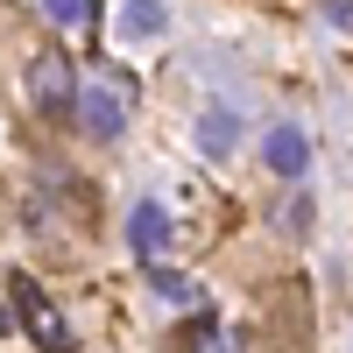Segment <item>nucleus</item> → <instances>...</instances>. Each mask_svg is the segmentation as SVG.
I'll return each instance as SVG.
<instances>
[{"label":"nucleus","instance_id":"f03ea898","mask_svg":"<svg viewBox=\"0 0 353 353\" xmlns=\"http://www.w3.org/2000/svg\"><path fill=\"white\" fill-rule=\"evenodd\" d=\"M28 99H36V113H50V121H71L78 106V71L64 50H43L36 64H28Z\"/></svg>","mask_w":353,"mask_h":353},{"label":"nucleus","instance_id":"7ed1b4c3","mask_svg":"<svg viewBox=\"0 0 353 353\" xmlns=\"http://www.w3.org/2000/svg\"><path fill=\"white\" fill-rule=\"evenodd\" d=\"M8 290H14V318L28 325V339H36L43 353H71V325H64V318H57V304L43 297V290L28 283V276H14Z\"/></svg>","mask_w":353,"mask_h":353},{"label":"nucleus","instance_id":"6e6552de","mask_svg":"<svg viewBox=\"0 0 353 353\" xmlns=\"http://www.w3.org/2000/svg\"><path fill=\"white\" fill-rule=\"evenodd\" d=\"M149 290H156L163 304H176V311H205V290L191 276H176V269H149Z\"/></svg>","mask_w":353,"mask_h":353},{"label":"nucleus","instance_id":"f8f14e48","mask_svg":"<svg viewBox=\"0 0 353 353\" xmlns=\"http://www.w3.org/2000/svg\"><path fill=\"white\" fill-rule=\"evenodd\" d=\"M325 28H339V36H353V0H325Z\"/></svg>","mask_w":353,"mask_h":353},{"label":"nucleus","instance_id":"20e7f679","mask_svg":"<svg viewBox=\"0 0 353 353\" xmlns=\"http://www.w3.org/2000/svg\"><path fill=\"white\" fill-rule=\"evenodd\" d=\"M261 156H269V170H276V176H290V184H297V176L311 170V134H304L297 121H283V128H269Z\"/></svg>","mask_w":353,"mask_h":353},{"label":"nucleus","instance_id":"f257e3e1","mask_svg":"<svg viewBox=\"0 0 353 353\" xmlns=\"http://www.w3.org/2000/svg\"><path fill=\"white\" fill-rule=\"evenodd\" d=\"M128 106H134V85H121V78L78 85V128L92 134V141H121V128H128Z\"/></svg>","mask_w":353,"mask_h":353},{"label":"nucleus","instance_id":"0eeeda50","mask_svg":"<svg viewBox=\"0 0 353 353\" xmlns=\"http://www.w3.org/2000/svg\"><path fill=\"white\" fill-rule=\"evenodd\" d=\"M156 36H170V8L163 0H128L121 8V43H156Z\"/></svg>","mask_w":353,"mask_h":353},{"label":"nucleus","instance_id":"423d86ee","mask_svg":"<svg viewBox=\"0 0 353 353\" xmlns=\"http://www.w3.org/2000/svg\"><path fill=\"white\" fill-rule=\"evenodd\" d=\"M128 248L156 269V254L170 248V212H163V205H134V212H128Z\"/></svg>","mask_w":353,"mask_h":353},{"label":"nucleus","instance_id":"1a4fd4ad","mask_svg":"<svg viewBox=\"0 0 353 353\" xmlns=\"http://www.w3.org/2000/svg\"><path fill=\"white\" fill-rule=\"evenodd\" d=\"M184 346H191V353H241V332H233V325H219V318H198Z\"/></svg>","mask_w":353,"mask_h":353},{"label":"nucleus","instance_id":"9b49d317","mask_svg":"<svg viewBox=\"0 0 353 353\" xmlns=\"http://www.w3.org/2000/svg\"><path fill=\"white\" fill-rule=\"evenodd\" d=\"M276 226H283V233H304V226H311V198L297 191V198H290L283 212H276Z\"/></svg>","mask_w":353,"mask_h":353},{"label":"nucleus","instance_id":"9d476101","mask_svg":"<svg viewBox=\"0 0 353 353\" xmlns=\"http://www.w3.org/2000/svg\"><path fill=\"white\" fill-rule=\"evenodd\" d=\"M92 8H99V0H43V14L64 21V28H85V21H92Z\"/></svg>","mask_w":353,"mask_h":353},{"label":"nucleus","instance_id":"39448f33","mask_svg":"<svg viewBox=\"0 0 353 353\" xmlns=\"http://www.w3.org/2000/svg\"><path fill=\"white\" fill-rule=\"evenodd\" d=\"M191 134H198V156H212V163H226L233 149H241V113H233V106H205Z\"/></svg>","mask_w":353,"mask_h":353}]
</instances>
